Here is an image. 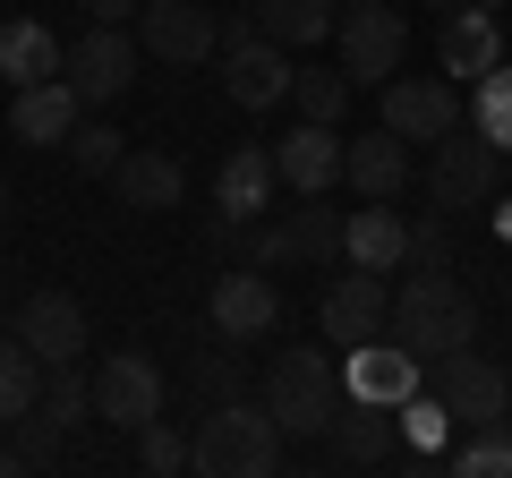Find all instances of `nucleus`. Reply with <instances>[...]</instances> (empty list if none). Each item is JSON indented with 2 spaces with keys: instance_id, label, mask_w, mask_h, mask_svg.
Masks as SVG:
<instances>
[{
  "instance_id": "19",
  "label": "nucleus",
  "mask_w": 512,
  "mask_h": 478,
  "mask_svg": "<svg viewBox=\"0 0 512 478\" xmlns=\"http://www.w3.org/2000/svg\"><path fill=\"white\" fill-rule=\"evenodd\" d=\"M436 60H444V77H470V86L504 69V26H495V0L453 9V18L436 26Z\"/></svg>"
},
{
  "instance_id": "21",
  "label": "nucleus",
  "mask_w": 512,
  "mask_h": 478,
  "mask_svg": "<svg viewBox=\"0 0 512 478\" xmlns=\"http://www.w3.org/2000/svg\"><path fill=\"white\" fill-rule=\"evenodd\" d=\"M325 436H333V461H342V470H376V461H393V444H402V419L342 393V410H333Z\"/></svg>"
},
{
  "instance_id": "26",
  "label": "nucleus",
  "mask_w": 512,
  "mask_h": 478,
  "mask_svg": "<svg viewBox=\"0 0 512 478\" xmlns=\"http://www.w3.org/2000/svg\"><path fill=\"white\" fill-rule=\"evenodd\" d=\"M256 26L282 43V52H308V43H325L333 26H342V0H248Z\"/></svg>"
},
{
  "instance_id": "25",
  "label": "nucleus",
  "mask_w": 512,
  "mask_h": 478,
  "mask_svg": "<svg viewBox=\"0 0 512 478\" xmlns=\"http://www.w3.org/2000/svg\"><path fill=\"white\" fill-rule=\"evenodd\" d=\"M60 69H69V52H60L52 26H35V18L0 26V77H9V86H35V77H60Z\"/></svg>"
},
{
  "instance_id": "32",
  "label": "nucleus",
  "mask_w": 512,
  "mask_h": 478,
  "mask_svg": "<svg viewBox=\"0 0 512 478\" xmlns=\"http://www.w3.org/2000/svg\"><path fill=\"white\" fill-rule=\"evenodd\" d=\"M470 129L487 137V146H504V154H512V69L478 77V94H470Z\"/></svg>"
},
{
  "instance_id": "15",
  "label": "nucleus",
  "mask_w": 512,
  "mask_h": 478,
  "mask_svg": "<svg viewBox=\"0 0 512 478\" xmlns=\"http://www.w3.org/2000/svg\"><path fill=\"white\" fill-rule=\"evenodd\" d=\"M205 308H214V333H222V342H274V333H282V291L265 282V265L222 274Z\"/></svg>"
},
{
  "instance_id": "30",
  "label": "nucleus",
  "mask_w": 512,
  "mask_h": 478,
  "mask_svg": "<svg viewBox=\"0 0 512 478\" xmlns=\"http://www.w3.org/2000/svg\"><path fill=\"white\" fill-rule=\"evenodd\" d=\"M453 478H512V427H470V444L444 453Z\"/></svg>"
},
{
  "instance_id": "24",
  "label": "nucleus",
  "mask_w": 512,
  "mask_h": 478,
  "mask_svg": "<svg viewBox=\"0 0 512 478\" xmlns=\"http://www.w3.org/2000/svg\"><path fill=\"white\" fill-rule=\"evenodd\" d=\"M342 257L367 265V274H402V265H410V222H402V214H384V205L367 197L359 214L342 222Z\"/></svg>"
},
{
  "instance_id": "13",
  "label": "nucleus",
  "mask_w": 512,
  "mask_h": 478,
  "mask_svg": "<svg viewBox=\"0 0 512 478\" xmlns=\"http://www.w3.org/2000/svg\"><path fill=\"white\" fill-rule=\"evenodd\" d=\"M316 325H325V342H333V350H359V342H376V333L393 325V291H384V274L350 265L342 282H325V308H316Z\"/></svg>"
},
{
  "instance_id": "3",
  "label": "nucleus",
  "mask_w": 512,
  "mask_h": 478,
  "mask_svg": "<svg viewBox=\"0 0 512 478\" xmlns=\"http://www.w3.org/2000/svg\"><path fill=\"white\" fill-rule=\"evenodd\" d=\"M265 410L282 419V436H325L333 410H342V368H333L325 350H282L274 368H265Z\"/></svg>"
},
{
  "instance_id": "7",
  "label": "nucleus",
  "mask_w": 512,
  "mask_h": 478,
  "mask_svg": "<svg viewBox=\"0 0 512 478\" xmlns=\"http://www.w3.org/2000/svg\"><path fill=\"white\" fill-rule=\"evenodd\" d=\"M342 222L350 214H333L325 197H308L282 222H248V257L256 265H333L342 257Z\"/></svg>"
},
{
  "instance_id": "23",
  "label": "nucleus",
  "mask_w": 512,
  "mask_h": 478,
  "mask_svg": "<svg viewBox=\"0 0 512 478\" xmlns=\"http://www.w3.org/2000/svg\"><path fill=\"white\" fill-rule=\"evenodd\" d=\"M342 180L359 188V197H376V205H393V197H402V188H410V137H393V129H384V120H376V129H367L359 146H350V163H342Z\"/></svg>"
},
{
  "instance_id": "12",
  "label": "nucleus",
  "mask_w": 512,
  "mask_h": 478,
  "mask_svg": "<svg viewBox=\"0 0 512 478\" xmlns=\"http://www.w3.org/2000/svg\"><path fill=\"white\" fill-rule=\"evenodd\" d=\"M461 120H470V103H461L444 77H384V129L393 137L436 146V137H453Z\"/></svg>"
},
{
  "instance_id": "9",
  "label": "nucleus",
  "mask_w": 512,
  "mask_h": 478,
  "mask_svg": "<svg viewBox=\"0 0 512 478\" xmlns=\"http://www.w3.org/2000/svg\"><path fill=\"white\" fill-rule=\"evenodd\" d=\"M94 419L103 427H137L163 419V368H154L146 350H111V359H94Z\"/></svg>"
},
{
  "instance_id": "14",
  "label": "nucleus",
  "mask_w": 512,
  "mask_h": 478,
  "mask_svg": "<svg viewBox=\"0 0 512 478\" xmlns=\"http://www.w3.org/2000/svg\"><path fill=\"white\" fill-rule=\"evenodd\" d=\"M291 52H282L274 35H248V43H222V94H231L239 111H274L291 103Z\"/></svg>"
},
{
  "instance_id": "38",
  "label": "nucleus",
  "mask_w": 512,
  "mask_h": 478,
  "mask_svg": "<svg viewBox=\"0 0 512 478\" xmlns=\"http://www.w3.org/2000/svg\"><path fill=\"white\" fill-rule=\"evenodd\" d=\"M26 470V453H18V436H0V478H18Z\"/></svg>"
},
{
  "instance_id": "31",
  "label": "nucleus",
  "mask_w": 512,
  "mask_h": 478,
  "mask_svg": "<svg viewBox=\"0 0 512 478\" xmlns=\"http://www.w3.org/2000/svg\"><path fill=\"white\" fill-rule=\"evenodd\" d=\"M291 103H299V120H325V129H342L350 77H342V69H299V77H291Z\"/></svg>"
},
{
  "instance_id": "6",
  "label": "nucleus",
  "mask_w": 512,
  "mask_h": 478,
  "mask_svg": "<svg viewBox=\"0 0 512 478\" xmlns=\"http://www.w3.org/2000/svg\"><path fill=\"white\" fill-rule=\"evenodd\" d=\"M495 163H504V146H487L478 129L436 137V154H427V197H436V214H470V205H487L495 197Z\"/></svg>"
},
{
  "instance_id": "16",
  "label": "nucleus",
  "mask_w": 512,
  "mask_h": 478,
  "mask_svg": "<svg viewBox=\"0 0 512 478\" xmlns=\"http://www.w3.org/2000/svg\"><path fill=\"white\" fill-rule=\"evenodd\" d=\"M18 333L26 350H35L43 368H77V359H86V308H77L69 291H26L18 299Z\"/></svg>"
},
{
  "instance_id": "20",
  "label": "nucleus",
  "mask_w": 512,
  "mask_h": 478,
  "mask_svg": "<svg viewBox=\"0 0 512 478\" xmlns=\"http://www.w3.org/2000/svg\"><path fill=\"white\" fill-rule=\"evenodd\" d=\"M274 163H282V188H299V197H325V188H342L350 137H333L325 120H299V129L274 146Z\"/></svg>"
},
{
  "instance_id": "2",
  "label": "nucleus",
  "mask_w": 512,
  "mask_h": 478,
  "mask_svg": "<svg viewBox=\"0 0 512 478\" xmlns=\"http://www.w3.org/2000/svg\"><path fill=\"white\" fill-rule=\"evenodd\" d=\"M393 342L402 350H419V359H444V350H461V342H478V299L453 282V265H410V282L393 291Z\"/></svg>"
},
{
  "instance_id": "35",
  "label": "nucleus",
  "mask_w": 512,
  "mask_h": 478,
  "mask_svg": "<svg viewBox=\"0 0 512 478\" xmlns=\"http://www.w3.org/2000/svg\"><path fill=\"white\" fill-rule=\"evenodd\" d=\"M188 385H197V402L214 410V402H239V393H248V376H239V359H231V350H205Z\"/></svg>"
},
{
  "instance_id": "10",
  "label": "nucleus",
  "mask_w": 512,
  "mask_h": 478,
  "mask_svg": "<svg viewBox=\"0 0 512 478\" xmlns=\"http://www.w3.org/2000/svg\"><path fill=\"white\" fill-rule=\"evenodd\" d=\"M419 385H427V359H419V350H402L393 333H376V342L342 350V393H350V402L402 410V402H410Z\"/></svg>"
},
{
  "instance_id": "41",
  "label": "nucleus",
  "mask_w": 512,
  "mask_h": 478,
  "mask_svg": "<svg viewBox=\"0 0 512 478\" xmlns=\"http://www.w3.org/2000/svg\"><path fill=\"white\" fill-rule=\"evenodd\" d=\"M0 222H9V180H0Z\"/></svg>"
},
{
  "instance_id": "42",
  "label": "nucleus",
  "mask_w": 512,
  "mask_h": 478,
  "mask_svg": "<svg viewBox=\"0 0 512 478\" xmlns=\"http://www.w3.org/2000/svg\"><path fill=\"white\" fill-rule=\"evenodd\" d=\"M342 9H350V0H342Z\"/></svg>"
},
{
  "instance_id": "17",
  "label": "nucleus",
  "mask_w": 512,
  "mask_h": 478,
  "mask_svg": "<svg viewBox=\"0 0 512 478\" xmlns=\"http://www.w3.org/2000/svg\"><path fill=\"white\" fill-rule=\"evenodd\" d=\"M77 129H86V94H77L69 77L18 86V103H9V137H18V146H69Z\"/></svg>"
},
{
  "instance_id": "27",
  "label": "nucleus",
  "mask_w": 512,
  "mask_h": 478,
  "mask_svg": "<svg viewBox=\"0 0 512 478\" xmlns=\"http://www.w3.org/2000/svg\"><path fill=\"white\" fill-rule=\"evenodd\" d=\"M43 359L35 350L18 342V333H9V342H0V427H18V419H35V402H43Z\"/></svg>"
},
{
  "instance_id": "1",
  "label": "nucleus",
  "mask_w": 512,
  "mask_h": 478,
  "mask_svg": "<svg viewBox=\"0 0 512 478\" xmlns=\"http://www.w3.org/2000/svg\"><path fill=\"white\" fill-rule=\"evenodd\" d=\"M188 470L197 478H274L282 470V419L265 410V393H239V402H214L188 436Z\"/></svg>"
},
{
  "instance_id": "4",
  "label": "nucleus",
  "mask_w": 512,
  "mask_h": 478,
  "mask_svg": "<svg viewBox=\"0 0 512 478\" xmlns=\"http://www.w3.org/2000/svg\"><path fill=\"white\" fill-rule=\"evenodd\" d=\"M436 393L461 427H504L512 419V359H487V350H444L436 359Z\"/></svg>"
},
{
  "instance_id": "39",
  "label": "nucleus",
  "mask_w": 512,
  "mask_h": 478,
  "mask_svg": "<svg viewBox=\"0 0 512 478\" xmlns=\"http://www.w3.org/2000/svg\"><path fill=\"white\" fill-rule=\"evenodd\" d=\"M419 9H436V18H453V9H478V0H419Z\"/></svg>"
},
{
  "instance_id": "34",
  "label": "nucleus",
  "mask_w": 512,
  "mask_h": 478,
  "mask_svg": "<svg viewBox=\"0 0 512 478\" xmlns=\"http://www.w3.org/2000/svg\"><path fill=\"white\" fill-rule=\"evenodd\" d=\"M137 470H146V478L188 470V436H180L171 419H146V427H137Z\"/></svg>"
},
{
  "instance_id": "11",
  "label": "nucleus",
  "mask_w": 512,
  "mask_h": 478,
  "mask_svg": "<svg viewBox=\"0 0 512 478\" xmlns=\"http://www.w3.org/2000/svg\"><path fill=\"white\" fill-rule=\"evenodd\" d=\"M137 43H146L154 60H171V69H197V60L222 52V18L205 0H146V9H137Z\"/></svg>"
},
{
  "instance_id": "5",
  "label": "nucleus",
  "mask_w": 512,
  "mask_h": 478,
  "mask_svg": "<svg viewBox=\"0 0 512 478\" xmlns=\"http://www.w3.org/2000/svg\"><path fill=\"white\" fill-rule=\"evenodd\" d=\"M333 43H342V77L350 86H384V77L402 69V52H410V18L384 9V0H350L342 26H333Z\"/></svg>"
},
{
  "instance_id": "28",
  "label": "nucleus",
  "mask_w": 512,
  "mask_h": 478,
  "mask_svg": "<svg viewBox=\"0 0 512 478\" xmlns=\"http://www.w3.org/2000/svg\"><path fill=\"white\" fill-rule=\"evenodd\" d=\"M393 419H402V444H410V453H419V461H436V470H444V453H453V410H444V393H410V402L402 410H393Z\"/></svg>"
},
{
  "instance_id": "33",
  "label": "nucleus",
  "mask_w": 512,
  "mask_h": 478,
  "mask_svg": "<svg viewBox=\"0 0 512 478\" xmlns=\"http://www.w3.org/2000/svg\"><path fill=\"white\" fill-rule=\"evenodd\" d=\"M69 163L86 171V180H111V171L128 163V137H120V129H103V120H86V129L69 137Z\"/></svg>"
},
{
  "instance_id": "43",
  "label": "nucleus",
  "mask_w": 512,
  "mask_h": 478,
  "mask_svg": "<svg viewBox=\"0 0 512 478\" xmlns=\"http://www.w3.org/2000/svg\"><path fill=\"white\" fill-rule=\"evenodd\" d=\"M504 427H512V419H504Z\"/></svg>"
},
{
  "instance_id": "29",
  "label": "nucleus",
  "mask_w": 512,
  "mask_h": 478,
  "mask_svg": "<svg viewBox=\"0 0 512 478\" xmlns=\"http://www.w3.org/2000/svg\"><path fill=\"white\" fill-rule=\"evenodd\" d=\"M86 410H94V376L86 368H52V376H43V402H35L43 427L69 436V427H86Z\"/></svg>"
},
{
  "instance_id": "8",
  "label": "nucleus",
  "mask_w": 512,
  "mask_h": 478,
  "mask_svg": "<svg viewBox=\"0 0 512 478\" xmlns=\"http://www.w3.org/2000/svg\"><path fill=\"white\" fill-rule=\"evenodd\" d=\"M137 60H146V43H137V26H86V35L69 43V86L86 94V111L94 103H120L128 86H137Z\"/></svg>"
},
{
  "instance_id": "22",
  "label": "nucleus",
  "mask_w": 512,
  "mask_h": 478,
  "mask_svg": "<svg viewBox=\"0 0 512 478\" xmlns=\"http://www.w3.org/2000/svg\"><path fill=\"white\" fill-rule=\"evenodd\" d=\"M111 197H120L128 214H171V205L188 197V171L171 163V154H154V146H128V163L111 171Z\"/></svg>"
},
{
  "instance_id": "40",
  "label": "nucleus",
  "mask_w": 512,
  "mask_h": 478,
  "mask_svg": "<svg viewBox=\"0 0 512 478\" xmlns=\"http://www.w3.org/2000/svg\"><path fill=\"white\" fill-rule=\"evenodd\" d=\"M495 231H504V239H512V197H504V214H495Z\"/></svg>"
},
{
  "instance_id": "18",
  "label": "nucleus",
  "mask_w": 512,
  "mask_h": 478,
  "mask_svg": "<svg viewBox=\"0 0 512 478\" xmlns=\"http://www.w3.org/2000/svg\"><path fill=\"white\" fill-rule=\"evenodd\" d=\"M274 188H282V163H274V146H239L231 163L214 171V214L248 231V222H265V214H274Z\"/></svg>"
},
{
  "instance_id": "37",
  "label": "nucleus",
  "mask_w": 512,
  "mask_h": 478,
  "mask_svg": "<svg viewBox=\"0 0 512 478\" xmlns=\"http://www.w3.org/2000/svg\"><path fill=\"white\" fill-rule=\"evenodd\" d=\"M77 9H86V26H137L146 0H77Z\"/></svg>"
},
{
  "instance_id": "36",
  "label": "nucleus",
  "mask_w": 512,
  "mask_h": 478,
  "mask_svg": "<svg viewBox=\"0 0 512 478\" xmlns=\"http://www.w3.org/2000/svg\"><path fill=\"white\" fill-rule=\"evenodd\" d=\"M410 265H453V231H444V222H410Z\"/></svg>"
}]
</instances>
